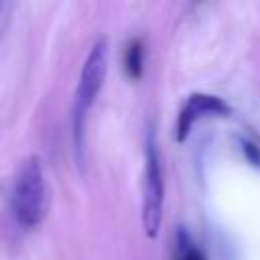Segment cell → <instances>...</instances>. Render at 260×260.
Instances as JSON below:
<instances>
[{"label": "cell", "mask_w": 260, "mask_h": 260, "mask_svg": "<svg viewBox=\"0 0 260 260\" xmlns=\"http://www.w3.org/2000/svg\"><path fill=\"white\" fill-rule=\"evenodd\" d=\"M175 260H205L201 250L195 246L191 236L185 230L177 232V244H175Z\"/></svg>", "instance_id": "obj_6"}, {"label": "cell", "mask_w": 260, "mask_h": 260, "mask_svg": "<svg viewBox=\"0 0 260 260\" xmlns=\"http://www.w3.org/2000/svg\"><path fill=\"white\" fill-rule=\"evenodd\" d=\"M106 73H108V41L98 39L91 45V49H89V53L83 61L79 81H77V89H75V98H73L71 126H73V148H75L77 162L83 160L87 114H89L98 93L102 91Z\"/></svg>", "instance_id": "obj_1"}, {"label": "cell", "mask_w": 260, "mask_h": 260, "mask_svg": "<svg viewBox=\"0 0 260 260\" xmlns=\"http://www.w3.org/2000/svg\"><path fill=\"white\" fill-rule=\"evenodd\" d=\"M242 150L248 158L250 165L254 167H260V148L254 144V142H248V140H242Z\"/></svg>", "instance_id": "obj_7"}, {"label": "cell", "mask_w": 260, "mask_h": 260, "mask_svg": "<svg viewBox=\"0 0 260 260\" xmlns=\"http://www.w3.org/2000/svg\"><path fill=\"white\" fill-rule=\"evenodd\" d=\"M162 203H165V181H162V167L160 154L150 132L146 138V156H144V183H142V228L148 238H156L162 221Z\"/></svg>", "instance_id": "obj_3"}, {"label": "cell", "mask_w": 260, "mask_h": 260, "mask_svg": "<svg viewBox=\"0 0 260 260\" xmlns=\"http://www.w3.org/2000/svg\"><path fill=\"white\" fill-rule=\"evenodd\" d=\"M144 69V45L140 39H134L126 45L124 51V71L130 79H138Z\"/></svg>", "instance_id": "obj_5"}, {"label": "cell", "mask_w": 260, "mask_h": 260, "mask_svg": "<svg viewBox=\"0 0 260 260\" xmlns=\"http://www.w3.org/2000/svg\"><path fill=\"white\" fill-rule=\"evenodd\" d=\"M232 108L217 95L211 93H191L183 108L179 110L177 116V126H175V140L183 142L191 134V128L201 120L209 116H228Z\"/></svg>", "instance_id": "obj_4"}, {"label": "cell", "mask_w": 260, "mask_h": 260, "mask_svg": "<svg viewBox=\"0 0 260 260\" xmlns=\"http://www.w3.org/2000/svg\"><path fill=\"white\" fill-rule=\"evenodd\" d=\"M47 207H49V191H47L43 165L39 156H28L20 165L12 183V191H10L12 217L20 228L32 230L45 219Z\"/></svg>", "instance_id": "obj_2"}]
</instances>
